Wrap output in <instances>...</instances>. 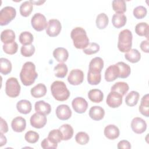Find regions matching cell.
I'll return each instance as SVG.
<instances>
[{
    "label": "cell",
    "instance_id": "obj_1",
    "mask_svg": "<svg viewBox=\"0 0 149 149\" xmlns=\"http://www.w3.org/2000/svg\"><path fill=\"white\" fill-rule=\"evenodd\" d=\"M37 77L38 74L36 71L34 63L31 62H25L20 73V78L23 84L25 86H31L34 83Z\"/></svg>",
    "mask_w": 149,
    "mask_h": 149
},
{
    "label": "cell",
    "instance_id": "obj_2",
    "mask_svg": "<svg viewBox=\"0 0 149 149\" xmlns=\"http://www.w3.org/2000/svg\"><path fill=\"white\" fill-rule=\"evenodd\" d=\"M73 45L77 49H84L89 44V39L86 30L80 27L74 28L70 33Z\"/></svg>",
    "mask_w": 149,
    "mask_h": 149
},
{
    "label": "cell",
    "instance_id": "obj_3",
    "mask_svg": "<svg viewBox=\"0 0 149 149\" xmlns=\"http://www.w3.org/2000/svg\"><path fill=\"white\" fill-rule=\"evenodd\" d=\"M51 94L54 98L59 101L67 100L70 96V91L63 81H55L51 86Z\"/></svg>",
    "mask_w": 149,
    "mask_h": 149
},
{
    "label": "cell",
    "instance_id": "obj_4",
    "mask_svg": "<svg viewBox=\"0 0 149 149\" xmlns=\"http://www.w3.org/2000/svg\"><path fill=\"white\" fill-rule=\"evenodd\" d=\"M133 36L131 31L125 29L121 31L118 36V48L122 52H127L130 51L132 46Z\"/></svg>",
    "mask_w": 149,
    "mask_h": 149
},
{
    "label": "cell",
    "instance_id": "obj_5",
    "mask_svg": "<svg viewBox=\"0 0 149 149\" xmlns=\"http://www.w3.org/2000/svg\"><path fill=\"white\" fill-rule=\"evenodd\" d=\"M21 87L16 77L9 78L5 83V93L11 98H15L19 96Z\"/></svg>",
    "mask_w": 149,
    "mask_h": 149
},
{
    "label": "cell",
    "instance_id": "obj_6",
    "mask_svg": "<svg viewBox=\"0 0 149 149\" xmlns=\"http://www.w3.org/2000/svg\"><path fill=\"white\" fill-rule=\"evenodd\" d=\"M16 15L15 8L12 6H5L0 11V25L6 26L13 20Z\"/></svg>",
    "mask_w": 149,
    "mask_h": 149
},
{
    "label": "cell",
    "instance_id": "obj_7",
    "mask_svg": "<svg viewBox=\"0 0 149 149\" xmlns=\"http://www.w3.org/2000/svg\"><path fill=\"white\" fill-rule=\"evenodd\" d=\"M31 24L33 28L37 31L44 30L48 26L45 16L40 13H36L34 15L31 20Z\"/></svg>",
    "mask_w": 149,
    "mask_h": 149
},
{
    "label": "cell",
    "instance_id": "obj_8",
    "mask_svg": "<svg viewBox=\"0 0 149 149\" xmlns=\"http://www.w3.org/2000/svg\"><path fill=\"white\" fill-rule=\"evenodd\" d=\"M62 29L61 22L57 19H50L48 22L46 33L49 37H56L59 34Z\"/></svg>",
    "mask_w": 149,
    "mask_h": 149
},
{
    "label": "cell",
    "instance_id": "obj_9",
    "mask_svg": "<svg viewBox=\"0 0 149 149\" xmlns=\"http://www.w3.org/2000/svg\"><path fill=\"white\" fill-rule=\"evenodd\" d=\"M84 80V73L82 70L76 69L70 71L68 77V82L73 86H77L82 83Z\"/></svg>",
    "mask_w": 149,
    "mask_h": 149
},
{
    "label": "cell",
    "instance_id": "obj_10",
    "mask_svg": "<svg viewBox=\"0 0 149 149\" xmlns=\"http://www.w3.org/2000/svg\"><path fill=\"white\" fill-rule=\"evenodd\" d=\"M122 97L123 96L120 94L111 91L107 96L106 102L109 107L112 108H116L122 104Z\"/></svg>",
    "mask_w": 149,
    "mask_h": 149
},
{
    "label": "cell",
    "instance_id": "obj_11",
    "mask_svg": "<svg viewBox=\"0 0 149 149\" xmlns=\"http://www.w3.org/2000/svg\"><path fill=\"white\" fill-rule=\"evenodd\" d=\"M72 105L73 109L76 113H83L86 111L88 107V103L84 98L77 97L73 100Z\"/></svg>",
    "mask_w": 149,
    "mask_h": 149
},
{
    "label": "cell",
    "instance_id": "obj_12",
    "mask_svg": "<svg viewBox=\"0 0 149 149\" xmlns=\"http://www.w3.org/2000/svg\"><path fill=\"white\" fill-rule=\"evenodd\" d=\"M131 128L134 133L141 134L146 130L147 123L142 118L135 117L131 122Z\"/></svg>",
    "mask_w": 149,
    "mask_h": 149
},
{
    "label": "cell",
    "instance_id": "obj_13",
    "mask_svg": "<svg viewBox=\"0 0 149 149\" xmlns=\"http://www.w3.org/2000/svg\"><path fill=\"white\" fill-rule=\"evenodd\" d=\"M47 122V119L45 115L37 112L32 115L30 119L31 125L36 129H41L43 127L46 125Z\"/></svg>",
    "mask_w": 149,
    "mask_h": 149
},
{
    "label": "cell",
    "instance_id": "obj_14",
    "mask_svg": "<svg viewBox=\"0 0 149 149\" xmlns=\"http://www.w3.org/2000/svg\"><path fill=\"white\" fill-rule=\"evenodd\" d=\"M56 115L58 119L62 120L69 119L72 116V111L70 107L66 104H61L56 107Z\"/></svg>",
    "mask_w": 149,
    "mask_h": 149
},
{
    "label": "cell",
    "instance_id": "obj_15",
    "mask_svg": "<svg viewBox=\"0 0 149 149\" xmlns=\"http://www.w3.org/2000/svg\"><path fill=\"white\" fill-rule=\"evenodd\" d=\"M119 70L118 66L115 65H110L105 72V79L108 82L115 80L119 76Z\"/></svg>",
    "mask_w": 149,
    "mask_h": 149
},
{
    "label": "cell",
    "instance_id": "obj_16",
    "mask_svg": "<svg viewBox=\"0 0 149 149\" xmlns=\"http://www.w3.org/2000/svg\"><path fill=\"white\" fill-rule=\"evenodd\" d=\"M11 127L15 132L20 133L24 131L26 127V119L22 116H17L13 119L11 122Z\"/></svg>",
    "mask_w": 149,
    "mask_h": 149
},
{
    "label": "cell",
    "instance_id": "obj_17",
    "mask_svg": "<svg viewBox=\"0 0 149 149\" xmlns=\"http://www.w3.org/2000/svg\"><path fill=\"white\" fill-rule=\"evenodd\" d=\"M53 56L58 62L63 63L68 59L69 52L66 48L63 47H58L54 50Z\"/></svg>",
    "mask_w": 149,
    "mask_h": 149
},
{
    "label": "cell",
    "instance_id": "obj_18",
    "mask_svg": "<svg viewBox=\"0 0 149 149\" xmlns=\"http://www.w3.org/2000/svg\"><path fill=\"white\" fill-rule=\"evenodd\" d=\"M104 68V61L100 57H95L89 63L88 70L95 73H101Z\"/></svg>",
    "mask_w": 149,
    "mask_h": 149
},
{
    "label": "cell",
    "instance_id": "obj_19",
    "mask_svg": "<svg viewBox=\"0 0 149 149\" xmlns=\"http://www.w3.org/2000/svg\"><path fill=\"white\" fill-rule=\"evenodd\" d=\"M104 135L109 140L117 139L120 134L119 129L115 125H108L104 129Z\"/></svg>",
    "mask_w": 149,
    "mask_h": 149
},
{
    "label": "cell",
    "instance_id": "obj_20",
    "mask_svg": "<svg viewBox=\"0 0 149 149\" xmlns=\"http://www.w3.org/2000/svg\"><path fill=\"white\" fill-rule=\"evenodd\" d=\"M34 108L36 112L44 115L49 114L51 111V107L50 104L45 102L43 100L37 101L35 103Z\"/></svg>",
    "mask_w": 149,
    "mask_h": 149
},
{
    "label": "cell",
    "instance_id": "obj_21",
    "mask_svg": "<svg viewBox=\"0 0 149 149\" xmlns=\"http://www.w3.org/2000/svg\"><path fill=\"white\" fill-rule=\"evenodd\" d=\"M105 115L104 108L100 106H93L89 110V116L94 120H100Z\"/></svg>",
    "mask_w": 149,
    "mask_h": 149
},
{
    "label": "cell",
    "instance_id": "obj_22",
    "mask_svg": "<svg viewBox=\"0 0 149 149\" xmlns=\"http://www.w3.org/2000/svg\"><path fill=\"white\" fill-rule=\"evenodd\" d=\"M127 18L123 13H115L112 19V23L113 26L117 29H120L123 27L126 23Z\"/></svg>",
    "mask_w": 149,
    "mask_h": 149
},
{
    "label": "cell",
    "instance_id": "obj_23",
    "mask_svg": "<svg viewBox=\"0 0 149 149\" xmlns=\"http://www.w3.org/2000/svg\"><path fill=\"white\" fill-rule=\"evenodd\" d=\"M17 110L22 114L29 113L32 108L31 102L27 100H22L16 104Z\"/></svg>",
    "mask_w": 149,
    "mask_h": 149
},
{
    "label": "cell",
    "instance_id": "obj_24",
    "mask_svg": "<svg viewBox=\"0 0 149 149\" xmlns=\"http://www.w3.org/2000/svg\"><path fill=\"white\" fill-rule=\"evenodd\" d=\"M47 87L42 83H38L31 89V95L36 98L44 97L47 93Z\"/></svg>",
    "mask_w": 149,
    "mask_h": 149
},
{
    "label": "cell",
    "instance_id": "obj_25",
    "mask_svg": "<svg viewBox=\"0 0 149 149\" xmlns=\"http://www.w3.org/2000/svg\"><path fill=\"white\" fill-rule=\"evenodd\" d=\"M15 38V32L11 29L4 30L1 34V40L4 44L14 42Z\"/></svg>",
    "mask_w": 149,
    "mask_h": 149
},
{
    "label": "cell",
    "instance_id": "obj_26",
    "mask_svg": "<svg viewBox=\"0 0 149 149\" xmlns=\"http://www.w3.org/2000/svg\"><path fill=\"white\" fill-rule=\"evenodd\" d=\"M139 110L144 116H149V95L148 94L144 95L142 97Z\"/></svg>",
    "mask_w": 149,
    "mask_h": 149
},
{
    "label": "cell",
    "instance_id": "obj_27",
    "mask_svg": "<svg viewBox=\"0 0 149 149\" xmlns=\"http://www.w3.org/2000/svg\"><path fill=\"white\" fill-rule=\"evenodd\" d=\"M136 33L141 37H145L148 39L149 26L147 23L141 22L136 24L134 29Z\"/></svg>",
    "mask_w": 149,
    "mask_h": 149
},
{
    "label": "cell",
    "instance_id": "obj_28",
    "mask_svg": "<svg viewBox=\"0 0 149 149\" xmlns=\"http://www.w3.org/2000/svg\"><path fill=\"white\" fill-rule=\"evenodd\" d=\"M129 89V85L127 83L123 81H119L115 83L111 87V91L116 92L120 94L122 96L125 95Z\"/></svg>",
    "mask_w": 149,
    "mask_h": 149
},
{
    "label": "cell",
    "instance_id": "obj_29",
    "mask_svg": "<svg viewBox=\"0 0 149 149\" xmlns=\"http://www.w3.org/2000/svg\"><path fill=\"white\" fill-rule=\"evenodd\" d=\"M88 97L90 100L95 103H100L103 100L104 94L99 89H92L88 93Z\"/></svg>",
    "mask_w": 149,
    "mask_h": 149
},
{
    "label": "cell",
    "instance_id": "obj_30",
    "mask_svg": "<svg viewBox=\"0 0 149 149\" xmlns=\"http://www.w3.org/2000/svg\"><path fill=\"white\" fill-rule=\"evenodd\" d=\"M62 134V140H70L73 135V129L69 124H63L59 128Z\"/></svg>",
    "mask_w": 149,
    "mask_h": 149
},
{
    "label": "cell",
    "instance_id": "obj_31",
    "mask_svg": "<svg viewBox=\"0 0 149 149\" xmlns=\"http://www.w3.org/2000/svg\"><path fill=\"white\" fill-rule=\"evenodd\" d=\"M116 65L118 66L119 70V74L118 77L121 79H125L129 76L131 72V69L129 65L123 62H119Z\"/></svg>",
    "mask_w": 149,
    "mask_h": 149
},
{
    "label": "cell",
    "instance_id": "obj_32",
    "mask_svg": "<svg viewBox=\"0 0 149 149\" xmlns=\"http://www.w3.org/2000/svg\"><path fill=\"white\" fill-rule=\"evenodd\" d=\"M125 59L131 63H137L141 58V54L136 49H131L125 55Z\"/></svg>",
    "mask_w": 149,
    "mask_h": 149
},
{
    "label": "cell",
    "instance_id": "obj_33",
    "mask_svg": "<svg viewBox=\"0 0 149 149\" xmlns=\"http://www.w3.org/2000/svg\"><path fill=\"white\" fill-rule=\"evenodd\" d=\"M139 97L140 94L137 91H132L126 96L125 102L129 107H134L137 104Z\"/></svg>",
    "mask_w": 149,
    "mask_h": 149
},
{
    "label": "cell",
    "instance_id": "obj_34",
    "mask_svg": "<svg viewBox=\"0 0 149 149\" xmlns=\"http://www.w3.org/2000/svg\"><path fill=\"white\" fill-rule=\"evenodd\" d=\"M33 9V4L30 2L25 1L23 2L21 5L20 6L19 11L20 15L23 17H27L29 16L31 13L32 12Z\"/></svg>",
    "mask_w": 149,
    "mask_h": 149
},
{
    "label": "cell",
    "instance_id": "obj_35",
    "mask_svg": "<svg viewBox=\"0 0 149 149\" xmlns=\"http://www.w3.org/2000/svg\"><path fill=\"white\" fill-rule=\"evenodd\" d=\"M0 65H1V69L0 72L4 75H7L8 74L10 73L12 66L10 61L6 58H0Z\"/></svg>",
    "mask_w": 149,
    "mask_h": 149
},
{
    "label": "cell",
    "instance_id": "obj_36",
    "mask_svg": "<svg viewBox=\"0 0 149 149\" xmlns=\"http://www.w3.org/2000/svg\"><path fill=\"white\" fill-rule=\"evenodd\" d=\"M109 19L107 15L104 13H101L96 18V26L99 29H104L108 24Z\"/></svg>",
    "mask_w": 149,
    "mask_h": 149
},
{
    "label": "cell",
    "instance_id": "obj_37",
    "mask_svg": "<svg viewBox=\"0 0 149 149\" xmlns=\"http://www.w3.org/2000/svg\"><path fill=\"white\" fill-rule=\"evenodd\" d=\"M68 67L63 63H59L54 67L55 76L59 78L65 77L68 73Z\"/></svg>",
    "mask_w": 149,
    "mask_h": 149
},
{
    "label": "cell",
    "instance_id": "obj_38",
    "mask_svg": "<svg viewBox=\"0 0 149 149\" xmlns=\"http://www.w3.org/2000/svg\"><path fill=\"white\" fill-rule=\"evenodd\" d=\"M19 40L23 45H31L33 41L34 37L33 34L29 31H23L20 33Z\"/></svg>",
    "mask_w": 149,
    "mask_h": 149
},
{
    "label": "cell",
    "instance_id": "obj_39",
    "mask_svg": "<svg viewBox=\"0 0 149 149\" xmlns=\"http://www.w3.org/2000/svg\"><path fill=\"white\" fill-rule=\"evenodd\" d=\"M112 5L113 10L116 13H123L126 10V5L124 0H113Z\"/></svg>",
    "mask_w": 149,
    "mask_h": 149
},
{
    "label": "cell",
    "instance_id": "obj_40",
    "mask_svg": "<svg viewBox=\"0 0 149 149\" xmlns=\"http://www.w3.org/2000/svg\"><path fill=\"white\" fill-rule=\"evenodd\" d=\"M51 141L58 144L62 140V134L59 129H53L50 131L47 137Z\"/></svg>",
    "mask_w": 149,
    "mask_h": 149
},
{
    "label": "cell",
    "instance_id": "obj_41",
    "mask_svg": "<svg viewBox=\"0 0 149 149\" xmlns=\"http://www.w3.org/2000/svg\"><path fill=\"white\" fill-rule=\"evenodd\" d=\"M101 80V73H95L88 70L87 74V81L91 85H97Z\"/></svg>",
    "mask_w": 149,
    "mask_h": 149
},
{
    "label": "cell",
    "instance_id": "obj_42",
    "mask_svg": "<svg viewBox=\"0 0 149 149\" xmlns=\"http://www.w3.org/2000/svg\"><path fill=\"white\" fill-rule=\"evenodd\" d=\"M2 48L3 51L9 55H13L16 54L18 49V45L14 41L12 43L3 44L2 46Z\"/></svg>",
    "mask_w": 149,
    "mask_h": 149
},
{
    "label": "cell",
    "instance_id": "obj_43",
    "mask_svg": "<svg viewBox=\"0 0 149 149\" xmlns=\"http://www.w3.org/2000/svg\"><path fill=\"white\" fill-rule=\"evenodd\" d=\"M90 137L88 134L84 132H78L75 136L76 141L80 145H85L88 143Z\"/></svg>",
    "mask_w": 149,
    "mask_h": 149
},
{
    "label": "cell",
    "instance_id": "obj_44",
    "mask_svg": "<svg viewBox=\"0 0 149 149\" xmlns=\"http://www.w3.org/2000/svg\"><path fill=\"white\" fill-rule=\"evenodd\" d=\"M133 16L137 19H141L146 17L147 13V9L143 6H138L133 9Z\"/></svg>",
    "mask_w": 149,
    "mask_h": 149
},
{
    "label": "cell",
    "instance_id": "obj_45",
    "mask_svg": "<svg viewBox=\"0 0 149 149\" xmlns=\"http://www.w3.org/2000/svg\"><path fill=\"white\" fill-rule=\"evenodd\" d=\"M39 137L40 136L38 133L33 130H29L27 132L24 136V139L26 141L31 144H34L37 142Z\"/></svg>",
    "mask_w": 149,
    "mask_h": 149
},
{
    "label": "cell",
    "instance_id": "obj_46",
    "mask_svg": "<svg viewBox=\"0 0 149 149\" xmlns=\"http://www.w3.org/2000/svg\"><path fill=\"white\" fill-rule=\"evenodd\" d=\"M21 54L24 57H30L35 52V47L33 45H23L20 49Z\"/></svg>",
    "mask_w": 149,
    "mask_h": 149
},
{
    "label": "cell",
    "instance_id": "obj_47",
    "mask_svg": "<svg viewBox=\"0 0 149 149\" xmlns=\"http://www.w3.org/2000/svg\"><path fill=\"white\" fill-rule=\"evenodd\" d=\"M100 50V45L95 42L89 43L88 45L83 49V51L86 55H92L96 54Z\"/></svg>",
    "mask_w": 149,
    "mask_h": 149
},
{
    "label": "cell",
    "instance_id": "obj_48",
    "mask_svg": "<svg viewBox=\"0 0 149 149\" xmlns=\"http://www.w3.org/2000/svg\"><path fill=\"white\" fill-rule=\"evenodd\" d=\"M41 146L44 149L56 148L58 144L51 141L48 137L45 138L41 143Z\"/></svg>",
    "mask_w": 149,
    "mask_h": 149
},
{
    "label": "cell",
    "instance_id": "obj_49",
    "mask_svg": "<svg viewBox=\"0 0 149 149\" xmlns=\"http://www.w3.org/2000/svg\"><path fill=\"white\" fill-rule=\"evenodd\" d=\"M117 148L118 149H122V148L130 149V148H131V144L129 141L125 140H123L120 141L118 143Z\"/></svg>",
    "mask_w": 149,
    "mask_h": 149
},
{
    "label": "cell",
    "instance_id": "obj_50",
    "mask_svg": "<svg viewBox=\"0 0 149 149\" xmlns=\"http://www.w3.org/2000/svg\"><path fill=\"white\" fill-rule=\"evenodd\" d=\"M8 131V126L6 122L2 118H1V133H6Z\"/></svg>",
    "mask_w": 149,
    "mask_h": 149
},
{
    "label": "cell",
    "instance_id": "obj_51",
    "mask_svg": "<svg viewBox=\"0 0 149 149\" xmlns=\"http://www.w3.org/2000/svg\"><path fill=\"white\" fill-rule=\"evenodd\" d=\"M141 49L146 52V53H148L149 52V49H148V40H144L143 41L140 45Z\"/></svg>",
    "mask_w": 149,
    "mask_h": 149
},
{
    "label": "cell",
    "instance_id": "obj_52",
    "mask_svg": "<svg viewBox=\"0 0 149 149\" xmlns=\"http://www.w3.org/2000/svg\"><path fill=\"white\" fill-rule=\"evenodd\" d=\"M1 138H0V146L2 147L3 146L5 145L7 142V140L6 137L3 134V133H0Z\"/></svg>",
    "mask_w": 149,
    "mask_h": 149
},
{
    "label": "cell",
    "instance_id": "obj_53",
    "mask_svg": "<svg viewBox=\"0 0 149 149\" xmlns=\"http://www.w3.org/2000/svg\"><path fill=\"white\" fill-rule=\"evenodd\" d=\"M30 2L33 3V4H34L36 5H42V3H44L45 1H30Z\"/></svg>",
    "mask_w": 149,
    "mask_h": 149
}]
</instances>
